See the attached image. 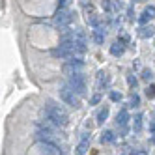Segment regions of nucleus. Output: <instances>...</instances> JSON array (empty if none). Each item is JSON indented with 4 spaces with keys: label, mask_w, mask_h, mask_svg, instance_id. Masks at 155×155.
Wrapping results in <instances>:
<instances>
[{
    "label": "nucleus",
    "mask_w": 155,
    "mask_h": 155,
    "mask_svg": "<svg viewBox=\"0 0 155 155\" xmlns=\"http://www.w3.org/2000/svg\"><path fill=\"white\" fill-rule=\"evenodd\" d=\"M103 32H105V30H103L101 26L94 30V41L97 43V45H101V43L105 41V34H103Z\"/></svg>",
    "instance_id": "9"
},
{
    "label": "nucleus",
    "mask_w": 155,
    "mask_h": 155,
    "mask_svg": "<svg viewBox=\"0 0 155 155\" xmlns=\"http://www.w3.org/2000/svg\"><path fill=\"white\" fill-rule=\"evenodd\" d=\"M110 54H112V56H121V54H124V47H121L120 43H116V45L110 47Z\"/></svg>",
    "instance_id": "12"
},
{
    "label": "nucleus",
    "mask_w": 155,
    "mask_h": 155,
    "mask_svg": "<svg viewBox=\"0 0 155 155\" xmlns=\"http://www.w3.org/2000/svg\"><path fill=\"white\" fill-rule=\"evenodd\" d=\"M108 84H110V77H108V73L99 71V73H97V86H99V88H105V86H108Z\"/></svg>",
    "instance_id": "7"
},
{
    "label": "nucleus",
    "mask_w": 155,
    "mask_h": 155,
    "mask_svg": "<svg viewBox=\"0 0 155 155\" xmlns=\"http://www.w3.org/2000/svg\"><path fill=\"white\" fill-rule=\"evenodd\" d=\"M146 13H148L150 17H155V6H148V8H146Z\"/></svg>",
    "instance_id": "20"
},
{
    "label": "nucleus",
    "mask_w": 155,
    "mask_h": 155,
    "mask_svg": "<svg viewBox=\"0 0 155 155\" xmlns=\"http://www.w3.org/2000/svg\"><path fill=\"white\" fill-rule=\"evenodd\" d=\"M110 99H112L114 103H118L120 99H121V94H118V92H110Z\"/></svg>",
    "instance_id": "17"
},
{
    "label": "nucleus",
    "mask_w": 155,
    "mask_h": 155,
    "mask_svg": "<svg viewBox=\"0 0 155 155\" xmlns=\"http://www.w3.org/2000/svg\"><path fill=\"white\" fill-rule=\"evenodd\" d=\"M45 116L49 118V121H52V124L58 125V127H65L68 125V120H69L65 108L56 105V103H52V101H49L47 107H45Z\"/></svg>",
    "instance_id": "1"
},
{
    "label": "nucleus",
    "mask_w": 155,
    "mask_h": 155,
    "mask_svg": "<svg viewBox=\"0 0 155 155\" xmlns=\"http://www.w3.org/2000/svg\"><path fill=\"white\" fill-rule=\"evenodd\" d=\"M68 84L71 86V90H73L77 95H82V94L86 92V81H84L82 73H75V75H71Z\"/></svg>",
    "instance_id": "4"
},
{
    "label": "nucleus",
    "mask_w": 155,
    "mask_h": 155,
    "mask_svg": "<svg viewBox=\"0 0 155 155\" xmlns=\"http://www.w3.org/2000/svg\"><path fill=\"white\" fill-rule=\"evenodd\" d=\"M148 19H151V17H150L146 12H144V13H142V17H140V23H148Z\"/></svg>",
    "instance_id": "23"
},
{
    "label": "nucleus",
    "mask_w": 155,
    "mask_h": 155,
    "mask_svg": "<svg viewBox=\"0 0 155 155\" xmlns=\"http://www.w3.org/2000/svg\"><path fill=\"white\" fill-rule=\"evenodd\" d=\"M99 101H101V95H99V94H95V95L92 97V105H97Z\"/></svg>",
    "instance_id": "22"
},
{
    "label": "nucleus",
    "mask_w": 155,
    "mask_h": 155,
    "mask_svg": "<svg viewBox=\"0 0 155 155\" xmlns=\"http://www.w3.org/2000/svg\"><path fill=\"white\" fill-rule=\"evenodd\" d=\"M60 99L65 103V105H71V107H79V97H77V94L71 90L69 84H64L60 88Z\"/></svg>",
    "instance_id": "3"
},
{
    "label": "nucleus",
    "mask_w": 155,
    "mask_h": 155,
    "mask_svg": "<svg viewBox=\"0 0 155 155\" xmlns=\"http://www.w3.org/2000/svg\"><path fill=\"white\" fill-rule=\"evenodd\" d=\"M127 121H129V114H127V110H125V108H124V110H120L118 116H116V124H118L120 127H125V125H127Z\"/></svg>",
    "instance_id": "8"
},
{
    "label": "nucleus",
    "mask_w": 155,
    "mask_h": 155,
    "mask_svg": "<svg viewBox=\"0 0 155 155\" xmlns=\"http://www.w3.org/2000/svg\"><path fill=\"white\" fill-rule=\"evenodd\" d=\"M140 36H142V38H151V36H153V28H151V26H144V28L140 30Z\"/></svg>",
    "instance_id": "15"
},
{
    "label": "nucleus",
    "mask_w": 155,
    "mask_h": 155,
    "mask_svg": "<svg viewBox=\"0 0 155 155\" xmlns=\"http://www.w3.org/2000/svg\"><path fill=\"white\" fill-rule=\"evenodd\" d=\"M107 118H108V107H105V108L99 110V114H97V124H105Z\"/></svg>",
    "instance_id": "11"
},
{
    "label": "nucleus",
    "mask_w": 155,
    "mask_h": 155,
    "mask_svg": "<svg viewBox=\"0 0 155 155\" xmlns=\"http://www.w3.org/2000/svg\"><path fill=\"white\" fill-rule=\"evenodd\" d=\"M88 144H90V138H88V135H82V140H81V144H79V155H84L86 153V150H88Z\"/></svg>",
    "instance_id": "10"
},
{
    "label": "nucleus",
    "mask_w": 155,
    "mask_h": 155,
    "mask_svg": "<svg viewBox=\"0 0 155 155\" xmlns=\"http://www.w3.org/2000/svg\"><path fill=\"white\" fill-rule=\"evenodd\" d=\"M133 129H135L137 133L142 129V114H137V116H135V121H133Z\"/></svg>",
    "instance_id": "14"
},
{
    "label": "nucleus",
    "mask_w": 155,
    "mask_h": 155,
    "mask_svg": "<svg viewBox=\"0 0 155 155\" xmlns=\"http://www.w3.org/2000/svg\"><path fill=\"white\" fill-rule=\"evenodd\" d=\"M150 77H151V73H150V71H144V73H142V79H144V81H148Z\"/></svg>",
    "instance_id": "25"
},
{
    "label": "nucleus",
    "mask_w": 155,
    "mask_h": 155,
    "mask_svg": "<svg viewBox=\"0 0 155 155\" xmlns=\"http://www.w3.org/2000/svg\"><path fill=\"white\" fill-rule=\"evenodd\" d=\"M101 4H103V8L107 9V12H110V9H112V4H110V0H103Z\"/></svg>",
    "instance_id": "21"
},
{
    "label": "nucleus",
    "mask_w": 155,
    "mask_h": 155,
    "mask_svg": "<svg viewBox=\"0 0 155 155\" xmlns=\"http://www.w3.org/2000/svg\"><path fill=\"white\" fill-rule=\"evenodd\" d=\"M140 103V99H138V95L135 94V95H131V107H137Z\"/></svg>",
    "instance_id": "18"
},
{
    "label": "nucleus",
    "mask_w": 155,
    "mask_h": 155,
    "mask_svg": "<svg viewBox=\"0 0 155 155\" xmlns=\"http://www.w3.org/2000/svg\"><path fill=\"white\" fill-rule=\"evenodd\" d=\"M82 65H84V62L81 60V58H73V60H69L68 64L64 65V73L65 75H75V73H81V69H82Z\"/></svg>",
    "instance_id": "5"
},
{
    "label": "nucleus",
    "mask_w": 155,
    "mask_h": 155,
    "mask_svg": "<svg viewBox=\"0 0 155 155\" xmlns=\"http://www.w3.org/2000/svg\"><path fill=\"white\" fill-rule=\"evenodd\" d=\"M150 129H151V133H153V135H155V121H153V124L150 125Z\"/></svg>",
    "instance_id": "27"
},
{
    "label": "nucleus",
    "mask_w": 155,
    "mask_h": 155,
    "mask_svg": "<svg viewBox=\"0 0 155 155\" xmlns=\"http://www.w3.org/2000/svg\"><path fill=\"white\" fill-rule=\"evenodd\" d=\"M73 21V15L69 13V9H64V8H58L56 13H54V23H56L58 28H68Z\"/></svg>",
    "instance_id": "2"
},
{
    "label": "nucleus",
    "mask_w": 155,
    "mask_h": 155,
    "mask_svg": "<svg viewBox=\"0 0 155 155\" xmlns=\"http://www.w3.org/2000/svg\"><path fill=\"white\" fill-rule=\"evenodd\" d=\"M135 155H148V153H146V151H144V150H138V151H137Z\"/></svg>",
    "instance_id": "26"
},
{
    "label": "nucleus",
    "mask_w": 155,
    "mask_h": 155,
    "mask_svg": "<svg viewBox=\"0 0 155 155\" xmlns=\"http://www.w3.org/2000/svg\"><path fill=\"white\" fill-rule=\"evenodd\" d=\"M114 140V133L112 131H103L101 133V142L105 144V142H112Z\"/></svg>",
    "instance_id": "13"
},
{
    "label": "nucleus",
    "mask_w": 155,
    "mask_h": 155,
    "mask_svg": "<svg viewBox=\"0 0 155 155\" xmlns=\"http://www.w3.org/2000/svg\"><path fill=\"white\" fill-rule=\"evenodd\" d=\"M52 56H56V58H62V60H71L75 54L68 49H64V47H58V49H54L52 51Z\"/></svg>",
    "instance_id": "6"
},
{
    "label": "nucleus",
    "mask_w": 155,
    "mask_h": 155,
    "mask_svg": "<svg viewBox=\"0 0 155 155\" xmlns=\"http://www.w3.org/2000/svg\"><path fill=\"white\" fill-rule=\"evenodd\" d=\"M146 94H148V97H155V84H151V86L148 88Z\"/></svg>",
    "instance_id": "19"
},
{
    "label": "nucleus",
    "mask_w": 155,
    "mask_h": 155,
    "mask_svg": "<svg viewBox=\"0 0 155 155\" xmlns=\"http://www.w3.org/2000/svg\"><path fill=\"white\" fill-rule=\"evenodd\" d=\"M71 4V0H58V8H64V9H68Z\"/></svg>",
    "instance_id": "16"
},
{
    "label": "nucleus",
    "mask_w": 155,
    "mask_h": 155,
    "mask_svg": "<svg viewBox=\"0 0 155 155\" xmlns=\"http://www.w3.org/2000/svg\"><path fill=\"white\" fill-rule=\"evenodd\" d=\"M127 82H129L131 86H137V79H133V77H131V75L127 77Z\"/></svg>",
    "instance_id": "24"
}]
</instances>
